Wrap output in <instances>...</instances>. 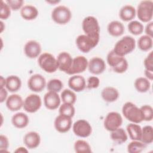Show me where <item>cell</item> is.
Instances as JSON below:
<instances>
[{
	"label": "cell",
	"instance_id": "cell-3",
	"mask_svg": "<svg viewBox=\"0 0 153 153\" xmlns=\"http://www.w3.org/2000/svg\"><path fill=\"white\" fill-rule=\"evenodd\" d=\"M122 113L128 121L133 123L139 124L143 121L140 108L131 102H127L123 105Z\"/></svg>",
	"mask_w": 153,
	"mask_h": 153
},
{
	"label": "cell",
	"instance_id": "cell-10",
	"mask_svg": "<svg viewBox=\"0 0 153 153\" xmlns=\"http://www.w3.org/2000/svg\"><path fill=\"white\" fill-rule=\"evenodd\" d=\"M74 134L80 137H87L92 132V127L90 123L85 120H78L72 126Z\"/></svg>",
	"mask_w": 153,
	"mask_h": 153
},
{
	"label": "cell",
	"instance_id": "cell-50",
	"mask_svg": "<svg viewBox=\"0 0 153 153\" xmlns=\"http://www.w3.org/2000/svg\"><path fill=\"white\" fill-rule=\"evenodd\" d=\"M16 152H27L28 151L24 147H19L18 148H17V149L15 151Z\"/></svg>",
	"mask_w": 153,
	"mask_h": 153
},
{
	"label": "cell",
	"instance_id": "cell-28",
	"mask_svg": "<svg viewBox=\"0 0 153 153\" xmlns=\"http://www.w3.org/2000/svg\"><path fill=\"white\" fill-rule=\"evenodd\" d=\"M111 132V139L117 144H122L126 142L128 139L126 132L123 128L119 127Z\"/></svg>",
	"mask_w": 153,
	"mask_h": 153
},
{
	"label": "cell",
	"instance_id": "cell-46",
	"mask_svg": "<svg viewBox=\"0 0 153 153\" xmlns=\"http://www.w3.org/2000/svg\"><path fill=\"white\" fill-rule=\"evenodd\" d=\"M145 32L146 35L152 38L153 36V22L152 21L148 22V23L146 25Z\"/></svg>",
	"mask_w": 153,
	"mask_h": 153
},
{
	"label": "cell",
	"instance_id": "cell-27",
	"mask_svg": "<svg viewBox=\"0 0 153 153\" xmlns=\"http://www.w3.org/2000/svg\"><path fill=\"white\" fill-rule=\"evenodd\" d=\"M127 131L132 140H140L142 128L136 123H130L126 127Z\"/></svg>",
	"mask_w": 153,
	"mask_h": 153
},
{
	"label": "cell",
	"instance_id": "cell-35",
	"mask_svg": "<svg viewBox=\"0 0 153 153\" xmlns=\"http://www.w3.org/2000/svg\"><path fill=\"white\" fill-rule=\"evenodd\" d=\"M128 31L134 35H139L143 31V25L137 20L131 21L127 25Z\"/></svg>",
	"mask_w": 153,
	"mask_h": 153
},
{
	"label": "cell",
	"instance_id": "cell-16",
	"mask_svg": "<svg viewBox=\"0 0 153 153\" xmlns=\"http://www.w3.org/2000/svg\"><path fill=\"white\" fill-rule=\"evenodd\" d=\"M25 55L30 59H35L39 56L41 52L40 44L35 40H30L27 42L24 47Z\"/></svg>",
	"mask_w": 153,
	"mask_h": 153
},
{
	"label": "cell",
	"instance_id": "cell-34",
	"mask_svg": "<svg viewBox=\"0 0 153 153\" xmlns=\"http://www.w3.org/2000/svg\"><path fill=\"white\" fill-rule=\"evenodd\" d=\"M124 59V57L120 56L117 54H115L112 50L108 53L106 57V60H107L108 64L112 68H114L117 66H118Z\"/></svg>",
	"mask_w": 153,
	"mask_h": 153
},
{
	"label": "cell",
	"instance_id": "cell-7",
	"mask_svg": "<svg viewBox=\"0 0 153 153\" xmlns=\"http://www.w3.org/2000/svg\"><path fill=\"white\" fill-rule=\"evenodd\" d=\"M99 41L86 35H80L76 38V45L81 52L87 53L98 44Z\"/></svg>",
	"mask_w": 153,
	"mask_h": 153
},
{
	"label": "cell",
	"instance_id": "cell-24",
	"mask_svg": "<svg viewBox=\"0 0 153 153\" xmlns=\"http://www.w3.org/2000/svg\"><path fill=\"white\" fill-rule=\"evenodd\" d=\"M5 79V87L8 91L14 93L20 89L22 86V81L19 76L16 75H10Z\"/></svg>",
	"mask_w": 153,
	"mask_h": 153
},
{
	"label": "cell",
	"instance_id": "cell-22",
	"mask_svg": "<svg viewBox=\"0 0 153 153\" xmlns=\"http://www.w3.org/2000/svg\"><path fill=\"white\" fill-rule=\"evenodd\" d=\"M29 122L28 116L23 112H17L13 115L11 118L12 124L17 128L26 127Z\"/></svg>",
	"mask_w": 153,
	"mask_h": 153
},
{
	"label": "cell",
	"instance_id": "cell-45",
	"mask_svg": "<svg viewBox=\"0 0 153 153\" xmlns=\"http://www.w3.org/2000/svg\"><path fill=\"white\" fill-rule=\"evenodd\" d=\"M9 146V142L7 137L4 134L0 135V151L1 152H7Z\"/></svg>",
	"mask_w": 153,
	"mask_h": 153
},
{
	"label": "cell",
	"instance_id": "cell-37",
	"mask_svg": "<svg viewBox=\"0 0 153 153\" xmlns=\"http://www.w3.org/2000/svg\"><path fill=\"white\" fill-rule=\"evenodd\" d=\"M59 112L60 115L72 118L75 115V109L73 105L63 103L60 106Z\"/></svg>",
	"mask_w": 153,
	"mask_h": 153
},
{
	"label": "cell",
	"instance_id": "cell-49",
	"mask_svg": "<svg viewBox=\"0 0 153 153\" xmlns=\"http://www.w3.org/2000/svg\"><path fill=\"white\" fill-rule=\"evenodd\" d=\"M5 82H6V79H5L2 76H1V78H0L1 88H3V87H5Z\"/></svg>",
	"mask_w": 153,
	"mask_h": 153
},
{
	"label": "cell",
	"instance_id": "cell-43",
	"mask_svg": "<svg viewBox=\"0 0 153 153\" xmlns=\"http://www.w3.org/2000/svg\"><path fill=\"white\" fill-rule=\"evenodd\" d=\"M128 66V64L127 60L124 58L118 66L112 68V69L116 73L123 74L127 70Z\"/></svg>",
	"mask_w": 153,
	"mask_h": 153
},
{
	"label": "cell",
	"instance_id": "cell-29",
	"mask_svg": "<svg viewBox=\"0 0 153 153\" xmlns=\"http://www.w3.org/2000/svg\"><path fill=\"white\" fill-rule=\"evenodd\" d=\"M134 85L138 92L146 93L150 89L151 83L146 78L139 77L134 81Z\"/></svg>",
	"mask_w": 153,
	"mask_h": 153
},
{
	"label": "cell",
	"instance_id": "cell-21",
	"mask_svg": "<svg viewBox=\"0 0 153 153\" xmlns=\"http://www.w3.org/2000/svg\"><path fill=\"white\" fill-rule=\"evenodd\" d=\"M101 96L104 101L111 103L116 101L119 97V92L117 88L113 87L108 86L105 87L102 92Z\"/></svg>",
	"mask_w": 153,
	"mask_h": 153
},
{
	"label": "cell",
	"instance_id": "cell-12",
	"mask_svg": "<svg viewBox=\"0 0 153 153\" xmlns=\"http://www.w3.org/2000/svg\"><path fill=\"white\" fill-rule=\"evenodd\" d=\"M46 85V80L41 74H34L32 75L27 81L29 88L36 93L42 91Z\"/></svg>",
	"mask_w": 153,
	"mask_h": 153
},
{
	"label": "cell",
	"instance_id": "cell-14",
	"mask_svg": "<svg viewBox=\"0 0 153 153\" xmlns=\"http://www.w3.org/2000/svg\"><path fill=\"white\" fill-rule=\"evenodd\" d=\"M106 69L105 61L100 57H94L91 59L88 63V69L91 74L99 75L102 74Z\"/></svg>",
	"mask_w": 153,
	"mask_h": 153
},
{
	"label": "cell",
	"instance_id": "cell-6",
	"mask_svg": "<svg viewBox=\"0 0 153 153\" xmlns=\"http://www.w3.org/2000/svg\"><path fill=\"white\" fill-rule=\"evenodd\" d=\"M72 13L69 8L64 5L55 7L51 12V19L59 25H65L71 19Z\"/></svg>",
	"mask_w": 153,
	"mask_h": 153
},
{
	"label": "cell",
	"instance_id": "cell-44",
	"mask_svg": "<svg viewBox=\"0 0 153 153\" xmlns=\"http://www.w3.org/2000/svg\"><path fill=\"white\" fill-rule=\"evenodd\" d=\"M152 53L151 51L144 59L143 65L145 69L153 71V59H152Z\"/></svg>",
	"mask_w": 153,
	"mask_h": 153
},
{
	"label": "cell",
	"instance_id": "cell-38",
	"mask_svg": "<svg viewBox=\"0 0 153 153\" xmlns=\"http://www.w3.org/2000/svg\"><path fill=\"white\" fill-rule=\"evenodd\" d=\"M63 87V84L62 81L59 79H51L47 84V88L48 91L56 93L60 91Z\"/></svg>",
	"mask_w": 153,
	"mask_h": 153
},
{
	"label": "cell",
	"instance_id": "cell-2",
	"mask_svg": "<svg viewBox=\"0 0 153 153\" xmlns=\"http://www.w3.org/2000/svg\"><path fill=\"white\" fill-rule=\"evenodd\" d=\"M82 28L85 35L99 41L100 26L97 19L93 16L85 17L82 22Z\"/></svg>",
	"mask_w": 153,
	"mask_h": 153
},
{
	"label": "cell",
	"instance_id": "cell-15",
	"mask_svg": "<svg viewBox=\"0 0 153 153\" xmlns=\"http://www.w3.org/2000/svg\"><path fill=\"white\" fill-rule=\"evenodd\" d=\"M60 99L57 93L49 91L44 96V103L46 108L50 110H54L60 106Z\"/></svg>",
	"mask_w": 153,
	"mask_h": 153
},
{
	"label": "cell",
	"instance_id": "cell-39",
	"mask_svg": "<svg viewBox=\"0 0 153 153\" xmlns=\"http://www.w3.org/2000/svg\"><path fill=\"white\" fill-rule=\"evenodd\" d=\"M143 121H151L153 119V109L151 106L145 105L140 108Z\"/></svg>",
	"mask_w": 153,
	"mask_h": 153
},
{
	"label": "cell",
	"instance_id": "cell-8",
	"mask_svg": "<svg viewBox=\"0 0 153 153\" xmlns=\"http://www.w3.org/2000/svg\"><path fill=\"white\" fill-rule=\"evenodd\" d=\"M123 123L121 115L117 112H109L103 122L104 127L109 131H112L121 127Z\"/></svg>",
	"mask_w": 153,
	"mask_h": 153
},
{
	"label": "cell",
	"instance_id": "cell-33",
	"mask_svg": "<svg viewBox=\"0 0 153 153\" xmlns=\"http://www.w3.org/2000/svg\"><path fill=\"white\" fill-rule=\"evenodd\" d=\"M146 148V145L140 140H133L127 145V151L130 153H140Z\"/></svg>",
	"mask_w": 153,
	"mask_h": 153
},
{
	"label": "cell",
	"instance_id": "cell-23",
	"mask_svg": "<svg viewBox=\"0 0 153 153\" xmlns=\"http://www.w3.org/2000/svg\"><path fill=\"white\" fill-rule=\"evenodd\" d=\"M38 9L32 5H24L20 10V15L26 20H34L38 17Z\"/></svg>",
	"mask_w": 153,
	"mask_h": 153
},
{
	"label": "cell",
	"instance_id": "cell-17",
	"mask_svg": "<svg viewBox=\"0 0 153 153\" xmlns=\"http://www.w3.org/2000/svg\"><path fill=\"white\" fill-rule=\"evenodd\" d=\"M56 59L59 70L66 74L71 68L73 61L71 54L68 52L63 51L59 54Z\"/></svg>",
	"mask_w": 153,
	"mask_h": 153
},
{
	"label": "cell",
	"instance_id": "cell-41",
	"mask_svg": "<svg viewBox=\"0 0 153 153\" xmlns=\"http://www.w3.org/2000/svg\"><path fill=\"white\" fill-rule=\"evenodd\" d=\"M5 2L12 10L17 11L23 7L24 1L23 0H7Z\"/></svg>",
	"mask_w": 153,
	"mask_h": 153
},
{
	"label": "cell",
	"instance_id": "cell-32",
	"mask_svg": "<svg viewBox=\"0 0 153 153\" xmlns=\"http://www.w3.org/2000/svg\"><path fill=\"white\" fill-rule=\"evenodd\" d=\"M60 99L65 103L74 105L76 100V96L73 91L66 88L61 93Z\"/></svg>",
	"mask_w": 153,
	"mask_h": 153
},
{
	"label": "cell",
	"instance_id": "cell-4",
	"mask_svg": "<svg viewBox=\"0 0 153 153\" xmlns=\"http://www.w3.org/2000/svg\"><path fill=\"white\" fill-rule=\"evenodd\" d=\"M38 62L39 67L47 73H54L59 69L57 59L49 53H43L40 54Z\"/></svg>",
	"mask_w": 153,
	"mask_h": 153
},
{
	"label": "cell",
	"instance_id": "cell-1",
	"mask_svg": "<svg viewBox=\"0 0 153 153\" xmlns=\"http://www.w3.org/2000/svg\"><path fill=\"white\" fill-rule=\"evenodd\" d=\"M136 41L131 36H125L118 40L115 44L113 51L120 56H124L131 53L135 48Z\"/></svg>",
	"mask_w": 153,
	"mask_h": 153
},
{
	"label": "cell",
	"instance_id": "cell-18",
	"mask_svg": "<svg viewBox=\"0 0 153 153\" xmlns=\"http://www.w3.org/2000/svg\"><path fill=\"white\" fill-rule=\"evenodd\" d=\"M68 86L72 90L76 92H80L85 88L86 81L82 76L74 75L68 80Z\"/></svg>",
	"mask_w": 153,
	"mask_h": 153
},
{
	"label": "cell",
	"instance_id": "cell-47",
	"mask_svg": "<svg viewBox=\"0 0 153 153\" xmlns=\"http://www.w3.org/2000/svg\"><path fill=\"white\" fill-rule=\"evenodd\" d=\"M8 96V93L7 90L3 87V88H0V102L2 103L4 102L5 100H7V99Z\"/></svg>",
	"mask_w": 153,
	"mask_h": 153
},
{
	"label": "cell",
	"instance_id": "cell-48",
	"mask_svg": "<svg viewBox=\"0 0 153 153\" xmlns=\"http://www.w3.org/2000/svg\"><path fill=\"white\" fill-rule=\"evenodd\" d=\"M145 75L148 80L152 81L153 79V71L145 69Z\"/></svg>",
	"mask_w": 153,
	"mask_h": 153
},
{
	"label": "cell",
	"instance_id": "cell-13",
	"mask_svg": "<svg viewBox=\"0 0 153 153\" xmlns=\"http://www.w3.org/2000/svg\"><path fill=\"white\" fill-rule=\"evenodd\" d=\"M72 124V118L60 114L56 117L54 126L57 131L63 133L68 132L71 129Z\"/></svg>",
	"mask_w": 153,
	"mask_h": 153
},
{
	"label": "cell",
	"instance_id": "cell-26",
	"mask_svg": "<svg viewBox=\"0 0 153 153\" xmlns=\"http://www.w3.org/2000/svg\"><path fill=\"white\" fill-rule=\"evenodd\" d=\"M136 11L134 7L130 5H124L120 10L119 16L124 22L132 20L136 16Z\"/></svg>",
	"mask_w": 153,
	"mask_h": 153
},
{
	"label": "cell",
	"instance_id": "cell-25",
	"mask_svg": "<svg viewBox=\"0 0 153 153\" xmlns=\"http://www.w3.org/2000/svg\"><path fill=\"white\" fill-rule=\"evenodd\" d=\"M107 30L109 35L112 36H120L122 35L125 30L124 25L117 20L112 21L110 22L108 26Z\"/></svg>",
	"mask_w": 153,
	"mask_h": 153
},
{
	"label": "cell",
	"instance_id": "cell-40",
	"mask_svg": "<svg viewBox=\"0 0 153 153\" xmlns=\"http://www.w3.org/2000/svg\"><path fill=\"white\" fill-rule=\"evenodd\" d=\"M0 18L2 20L7 19L11 15V8L8 5L4 2L1 1V8H0Z\"/></svg>",
	"mask_w": 153,
	"mask_h": 153
},
{
	"label": "cell",
	"instance_id": "cell-11",
	"mask_svg": "<svg viewBox=\"0 0 153 153\" xmlns=\"http://www.w3.org/2000/svg\"><path fill=\"white\" fill-rule=\"evenodd\" d=\"M88 60L83 56H78L73 59L72 66L67 72L68 75H75L82 73L88 68Z\"/></svg>",
	"mask_w": 153,
	"mask_h": 153
},
{
	"label": "cell",
	"instance_id": "cell-42",
	"mask_svg": "<svg viewBox=\"0 0 153 153\" xmlns=\"http://www.w3.org/2000/svg\"><path fill=\"white\" fill-rule=\"evenodd\" d=\"M99 84H100L99 78L95 76H91L87 79V83L86 86L88 89H94V88H97Z\"/></svg>",
	"mask_w": 153,
	"mask_h": 153
},
{
	"label": "cell",
	"instance_id": "cell-30",
	"mask_svg": "<svg viewBox=\"0 0 153 153\" xmlns=\"http://www.w3.org/2000/svg\"><path fill=\"white\" fill-rule=\"evenodd\" d=\"M153 41L152 38L145 35L140 36L137 40L138 48L143 51L150 50L152 48Z\"/></svg>",
	"mask_w": 153,
	"mask_h": 153
},
{
	"label": "cell",
	"instance_id": "cell-36",
	"mask_svg": "<svg viewBox=\"0 0 153 153\" xmlns=\"http://www.w3.org/2000/svg\"><path fill=\"white\" fill-rule=\"evenodd\" d=\"M74 149L77 153L87 152L90 153L91 152V149L87 142L84 140H78L74 143Z\"/></svg>",
	"mask_w": 153,
	"mask_h": 153
},
{
	"label": "cell",
	"instance_id": "cell-51",
	"mask_svg": "<svg viewBox=\"0 0 153 153\" xmlns=\"http://www.w3.org/2000/svg\"><path fill=\"white\" fill-rule=\"evenodd\" d=\"M48 3H50V4H56V3H58L60 1H47Z\"/></svg>",
	"mask_w": 153,
	"mask_h": 153
},
{
	"label": "cell",
	"instance_id": "cell-31",
	"mask_svg": "<svg viewBox=\"0 0 153 153\" xmlns=\"http://www.w3.org/2000/svg\"><path fill=\"white\" fill-rule=\"evenodd\" d=\"M140 141L146 145L153 142V128L151 126H145L142 128Z\"/></svg>",
	"mask_w": 153,
	"mask_h": 153
},
{
	"label": "cell",
	"instance_id": "cell-20",
	"mask_svg": "<svg viewBox=\"0 0 153 153\" xmlns=\"http://www.w3.org/2000/svg\"><path fill=\"white\" fill-rule=\"evenodd\" d=\"M23 142L29 149L37 148L41 142V137L37 132L30 131L27 133L23 137Z\"/></svg>",
	"mask_w": 153,
	"mask_h": 153
},
{
	"label": "cell",
	"instance_id": "cell-5",
	"mask_svg": "<svg viewBox=\"0 0 153 153\" xmlns=\"http://www.w3.org/2000/svg\"><path fill=\"white\" fill-rule=\"evenodd\" d=\"M136 14L138 19L142 22H149L153 16V2L144 0L140 2L137 7Z\"/></svg>",
	"mask_w": 153,
	"mask_h": 153
},
{
	"label": "cell",
	"instance_id": "cell-9",
	"mask_svg": "<svg viewBox=\"0 0 153 153\" xmlns=\"http://www.w3.org/2000/svg\"><path fill=\"white\" fill-rule=\"evenodd\" d=\"M42 105L40 96L36 94H31L27 96L23 102L24 110L29 113H34L38 111Z\"/></svg>",
	"mask_w": 153,
	"mask_h": 153
},
{
	"label": "cell",
	"instance_id": "cell-19",
	"mask_svg": "<svg viewBox=\"0 0 153 153\" xmlns=\"http://www.w3.org/2000/svg\"><path fill=\"white\" fill-rule=\"evenodd\" d=\"M22 97L17 94H13L8 97L6 100V106L11 111H17L23 106Z\"/></svg>",
	"mask_w": 153,
	"mask_h": 153
}]
</instances>
